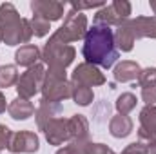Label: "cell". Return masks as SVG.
Wrapping results in <instances>:
<instances>
[{"label":"cell","instance_id":"obj_1","mask_svg":"<svg viewBox=\"0 0 156 154\" xmlns=\"http://www.w3.org/2000/svg\"><path fill=\"white\" fill-rule=\"evenodd\" d=\"M82 54L87 64L111 69L118 60V49L115 44V31L105 24H93L85 37Z\"/></svg>","mask_w":156,"mask_h":154},{"label":"cell","instance_id":"obj_2","mask_svg":"<svg viewBox=\"0 0 156 154\" xmlns=\"http://www.w3.org/2000/svg\"><path fill=\"white\" fill-rule=\"evenodd\" d=\"M0 29H2L4 42L7 45L27 44L33 37L31 20L20 18L16 7L11 2H5L0 5Z\"/></svg>","mask_w":156,"mask_h":154},{"label":"cell","instance_id":"obj_3","mask_svg":"<svg viewBox=\"0 0 156 154\" xmlns=\"http://www.w3.org/2000/svg\"><path fill=\"white\" fill-rule=\"evenodd\" d=\"M42 94H44V100L56 102V103H60V102L73 96V83L66 80V69L49 67L45 71Z\"/></svg>","mask_w":156,"mask_h":154},{"label":"cell","instance_id":"obj_4","mask_svg":"<svg viewBox=\"0 0 156 154\" xmlns=\"http://www.w3.org/2000/svg\"><path fill=\"white\" fill-rule=\"evenodd\" d=\"M87 33V16L80 11L71 9L66 15L64 26L60 29H56L53 33V37L49 38L51 44H58V45H69L71 42L83 38Z\"/></svg>","mask_w":156,"mask_h":154},{"label":"cell","instance_id":"obj_5","mask_svg":"<svg viewBox=\"0 0 156 154\" xmlns=\"http://www.w3.org/2000/svg\"><path fill=\"white\" fill-rule=\"evenodd\" d=\"M44 76H45V69L42 64H37L33 67H29L26 73H22L18 82H16V91L20 98H33L38 91H42L44 85Z\"/></svg>","mask_w":156,"mask_h":154},{"label":"cell","instance_id":"obj_6","mask_svg":"<svg viewBox=\"0 0 156 154\" xmlns=\"http://www.w3.org/2000/svg\"><path fill=\"white\" fill-rule=\"evenodd\" d=\"M131 15V4L127 0H116L113 4H105L96 15L94 24H105V26H122L125 20H129Z\"/></svg>","mask_w":156,"mask_h":154},{"label":"cell","instance_id":"obj_7","mask_svg":"<svg viewBox=\"0 0 156 154\" xmlns=\"http://www.w3.org/2000/svg\"><path fill=\"white\" fill-rule=\"evenodd\" d=\"M75 54H76V51H75L73 45H58V44L47 42L44 45V51H42V60L49 67L66 69L75 60Z\"/></svg>","mask_w":156,"mask_h":154},{"label":"cell","instance_id":"obj_8","mask_svg":"<svg viewBox=\"0 0 156 154\" xmlns=\"http://www.w3.org/2000/svg\"><path fill=\"white\" fill-rule=\"evenodd\" d=\"M71 83L73 85H85V87H94L105 83V76L100 73L96 65H91L87 62L76 65V69L71 75Z\"/></svg>","mask_w":156,"mask_h":154},{"label":"cell","instance_id":"obj_9","mask_svg":"<svg viewBox=\"0 0 156 154\" xmlns=\"http://www.w3.org/2000/svg\"><path fill=\"white\" fill-rule=\"evenodd\" d=\"M44 134L45 140L51 145H62L66 142H71V134H69V121L64 118H53L45 123L44 127Z\"/></svg>","mask_w":156,"mask_h":154},{"label":"cell","instance_id":"obj_10","mask_svg":"<svg viewBox=\"0 0 156 154\" xmlns=\"http://www.w3.org/2000/svg\"><path fill=\"white\" fill-rule=\"evenodd\" d=\"M40 147L38 136L31 131H20V132H13L11 140H9V152H37Z\"/></svg>","mask_w":156,"mask_h":154},{"label":"cell","instance_id":"obj_11","mask_svg":"<svg viewBox=\"0 0 156 154\" xmlns=\"http://www.w3.org/2000/svg\"><path fill=\"white\" fill-rule=\"evenodd\" d=\"M31 9H33L35 16H40L47 22H55L64 16L66 5H64V2H55V0H33Z\"/></svg>","mask_w":156,"mask_h":154},{"label":"cell","instance_id":"obj_12","mask_svg":"<svg viewBox=\"0 0 156 154\" xmlns=\"http://www.w3.org/2000/svg\"><path fill=\"white\" fill-rule=\"evenodd\" d=\"M140 142H154L156 140V105H145L140 111V129H138Z\"/></svg>","mask_w":156,"mask_h":154},{"label":"cell","instance_id":"obj_13","mask_svg":"<svg viewBox=\"0 0 156 154\" xmlns=\"http://www.w3.org/2000/svg\"><path fill=\"white\" fill-rule=\"evenodd\" d=\"M69 121V134H71V142L76 147L83 151V147L89 143V123L83 114H75L73 118L67 120Z\"/></svg>","mask_w":156,"mask_h":154},{"label":"cell","instance_id":"obj_14","mask_svg":"<svg viewBox=\"0 0 156 154\" xmlns=\"http://www.w3.org/2000/svg\"><path fill=\"white\" fill-rule=\"evenodd\" d=\"M129 26L134 38H156V16H136L129 18Z\"/></svg>","mask_w":156,"mask_h":154},{"label":"cell","instance_id":"obj_15","mask_svg":"<svg viewBox=\"0 0 156 154\" xmlns=\"http://www.w3.org/2000/svg\"><path fill=\"white\" fill-rule=\"evenodd\" d=\"M60 111H62V105H60V103H56V102H47V100L42 98L38 109L35 111L37 125H38L40 131H44V127H45V123H47L49 120H53V118H56V116L60 114Z\"/></svg>","mask_w":156,"mask_h":154},{"label":"cell","instance_id":"obj_16","mask_svg":"<svg viewBox=\"0 0 156 154\" xmlns=\"http://www.w3.org/2000/svg\"><path fill=\"white\" fill-rule=\"evenodd\" d=\"M42 58V53L35 44H26L22 45L16 53H15V62L18 65H24V67H33L38 64V60Z\"/></svg>","mask_w":156,"mask_h":154},{"label":"cell","instance_id":"obj_17","mask_svg":"<svg viewBox=\"0 0 156 154\" xmlns=\"http://www.w3.org/2000/svg\"><path fill=\"white\" fill-rule=\"evenodd\" d=\"M7 113H9V116L13 120H27V118H31V116L35 114V105L29 100L16 96L7 105Z\"/></svg>","mask_w":156,"mask_h":154},{"label":"cell","instance_id":"obj_18","mask_svg":"<svg viewBox=\"0 0 156 154\" xmlns=\"http://www.w3.org/2000/svg\"><path fill=\"white\" fill-rule=\"evenodd\" d=\"M134 42H136L134 33H133V29L129 26V20H125L122 26H118L116 29H115V44H116V49L129 53L133 49Z\"/></svg>","mask_w":156,"mask_h":154},{"label":"cell","instance_id":"obj_19","mask_svg":"<svg viewBox=\"0 0 156 154\" xmlns=\"http://www.w3.org/2000/svg\"><path fill=\"white\" fill-rule=\"evenodd\" d=\"M140 73H142V69H140V65H138L136 62H129V60H125V62L118 64L116 67H115V73H113V75H115V80H116V82L125 83V82L138 80Z\"/></svg>","mask_w":156,"mask_h":154},{"label":"cell","instance_id":"obj_20","mask_svg":"<svg viewBox=\"0 0 156 154\" xmlns=\"http://www.w3.org/2000/svg\"><path fill=\"white\" fill-rule=\"evenodd\" d=\"M109 132L115 138H125L133 132V120L125 114L113 116L109 121Z\"/></svg>","mask_w":156,"mask_h":154},{"label":"cell","instance_id":"obj_21","mask_svg":"<svg viewBox=\"0 0 156 154\" xmlns=\"http://www.w3.org/2000/svg\"><path fill=\"white\" fill-rule=\"evenodd\" d=\"M18 71H16V65H2L0 67V89H7V87H13L16 82H18Z\"/></svg>","mask_w":156,"mask_h":154},{"label":"cell","instance_id":"obj_22","mask_svg":"<svg viewBox=\"0 0 156 154\" xmlns=\"http://www.w3.org/2000/svg\"><path fill=\"white\" fill-rule=\"evenodd\" d=\"M71 98L75 100V103L85 107V105H89V103L93 102L94 94H93V89H91V87H85V85H73V96H71Z\"/></svg>","mask_w":156,"mask_h":154},{"label":"cell","instance_id":"obj_23","mask_svg":"<svg viewBox=\"0 0 156 154\" xmlns=\"http://www.w3.org/2000/svg\"><path fill=\"white\" fill-rule=\"evenodd\" d=\"M136 107V96L133 93H122L116 100V111L118 114H129Z\"/></svg>","mask_w":156,"mask_h":154},{"label":"cell","instance_id":"obj_24","mask_svg":"<svg viewBox=\"0 0 156 154\" xmlns=\"http://www.w3.org/2000/svg\"><path fill=\"white\" fill-rule=\"evenodd\" d=\"M31 29H33L35 37H38V38L45 37L49 33V29H51V22H47V20H44L40 16H33L31 18Z\"/></svg>","mask_w":156,"mask_h":154},{"label":"cell","instance_id":"obj_25","mask_svg":"<svg viewBox=\"0 0 156 154\" xmlns=\"http://www.w3.org/2000/svg\"><path fill=\"white\" fill-rule=\"evenodd\" d=\"M138 85L142 89L145 87H154L156 85V69L154 67H147V69H142L140 76H138Z\"/></svg>","mask_w":156,"mask_h":154},{"label":"cell","instance_id":"obj_26","mask_svg":"<svg viewBox=\"0 0 156 154\" xmlns=\"http://www.w3.org/2000/svg\"><path fill=\"white\" fill-rule=\"evenodd\" d=\"M83 154H116L113 149H109L107 145H104V143H87L85 147H83Z\"/></svg>","mask_w":156,"mask_h":154},{"label":"cell","instance_id":"obj_27","mask_svg":"<svg viewBox=\"0 0 156 154\" xmlns=\"http://www.w3.org/2000/svg\"><path fill=\"white\" fill-rule=\"evenodd\" d=\"M122 154H147V143L145 142H134V143H131V145H127L125 149H123V152Z\"/></svg>","mask_w":156,"mask_h":154},{"label":"cell","instance_id":"obj_28","mask_svg":"<svg viewBox=\"0 0 156 154\" xmlns=\"http://www.w3.org/2000/svg\"><path fill=\"white\" fill-rule=\"evenodd\" d=\"M11 136H13V132L9 131V127L0 125V151H4V149L9 147V140H11Z\"/></svg>","mask_w":156,"mask_h":154},{"label":"cell","instance_id":"obj_29","mask_svg":"<svg viewBox=\"0 0 156 154\" xmlns=\"http://www.w3.org/2000/svg\"><path fill=\"white\" fill-rule=\"evenodd\" d=\"M142 100L147 105H154L156 103V85L154 87H145L142 89Z\"/></svg>","mask_w":156,"mask_h":154},{"label":"cell","instance_id":"obj_30","mask_svg":"<svg viewBox=\"0 0 156 154\" xmlns=\"http://www.w3.org/2000/svg\"><path fill=\"white\" fill-rule=\"evenodd\" d=\"M105 4H91V2H73L71 9L80 11V9H91V7H104Z\"/></svg>","mask_w":156,"mask_h":154},{"label":"cell","instance_id":"obj_31","mask_svg":"<svg viewBox=\"0 0 156 154\" xmlns=\"http://www.w3.org/2000/svg\"><path fill=\"white\" fill-rule=\"evenodd\" d=\"M56 154H83V151H82L80 147H76L75 143H67L66 147L58 149V151H56Z\"/></svg>","mask_w":156,"mask_h":154},{"label":"cell","instance_id":"obj_32","mask_svg":"<svg viewBox=\"0 0 156 154\" xmlns=\"http://www.w3.org/2000/svg\"><path fill=\"white\" fill-rule=\"evenodd\" d=\"M147 154H156V140L147 143Z\"/></svg>","mask_w":156,"mask_h":154},{"label":"cell","instance_id":"obj_33","mask_svg":"<svg viewBox=\"0 0 156 154\" xmlns=\"http://www.w3.org/2000/svg\"><path fill=\"white\" fill-rule=\"evenodd\" d=\"M5 109H7V105H5V98H4V94L0 93V114L5 113Z\"/></svg>","mask_w":156,"mask_h":154},{"label":"cell","instance_id":"obj_34","mask_svg":"<svg viewBox=\"0 0 156 154\" xmlns=\"http://www.w3.org/2000/svg\"><path fill=\"white\" fill-rule=\"evenodd\" d=\"M149 5H151V9L154 11V16H156V2L153 0V2H149Z\"/></svg>","mask_w":156,"mask_h":154},{"label":"cell","instance_id":"obj_35","mask_svg":"<svg viewBox=\"0 0 156 154\" xmlns=\"http://www.w3.org/2000/svg\"><path fill=\"white\" fill-rule=\"evenodd\" d=\"M2 40H4V37H2V29H0V42H2Z\"/></svg>","mask_w":156,"mask_h":154}]
</instances>
